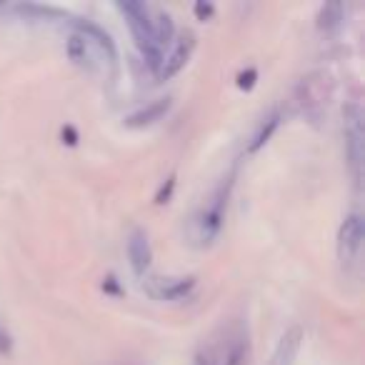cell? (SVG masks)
Here are the masks:
<instances>
[{"label":"cell","mask_w":365,"mask_h":365,"mask_svg":"<svg viewBox=\"0 0 365 365\" xmlns=\"http://www.w3.org/2000/svg\"><path fill=\"white\" fill-rule=\"evenodd\" d=\"M73 33L68 38V56L83 71L101 78H113L118 68V53L110 36L88 21H71Z\"/></svg>","instance_id":"cell-1"},{"label":"cell","mask_w":365,"mask_h":365,"mask_svg":"<svg viewBox=\"0 0 365 365\" xmlns=\"http://www.w3.org/2000/svg\"><path fill=\"white\" fill-rule=\"evenodd\" d=\"M230 190H233V178H225L218 182V188L208 195L200 210L193 218V240L198 248H210L215 240L220 238L225 228V218H228V203H230Z\"/></svg>","instance_id":"cell-2"},{"label":"cell","mask_w":365,"mask_h":365,"mask_svg":"<svg viewBox=\"0 0 365 365\" xmlns=\"http://www.w3.org/2000/svg\"><path fill=\"white\" fill-rule=\"evenodd\" d=\"M363 215L360 210H350L340 223L338 243H335L340 265L350 275H360V268H363Z\"/></svg>","instance_id":"cell-3"},{"label":"cell","mask_w":365,"mask_h":365,"mask_svg":"<svg viewBox=\"0 0 365 365\" xmlns=\"http://www.w3.org/2000/svg\"><path fill=\"white\" fill-rule=\"evenodd\" d=\"M343 140H345V160L355 180L363 175V110L360 103H350L343 113Z\"/></svg>","instance_id":"cell-4"},{"label":"cell","mask_w":365,"mask_h":365,"mask_svg":"<svg viewBox=\"0 0 365 365\" xmlns=\"http://www.w3.org/2000/svg\"><path fill=\"white\" fill-rule=\"evenodd\" d=\"M118 11L125 16L138 51L153 68V8L143 6V3H120Z\"/></svg>","instance_id":"cell-5"},{"label":"cell","mask_w":365,"mask_h":365,"mask_svg":"<svg viewBox=\"0 0 365 365\" xmlns=\"http://www.w3.org/2000/svg\"><path fill=\"white\" fill-rule=\"evenodd\" d=\"M195 43L198 41H195L193 33H182V36L173 38V43L168 46V51L163 53L158 68L153 71L158 81H170L173 76H178L182 68L188 66L190 56H193V51H195Z\"/></svg>","instance_id":"cell-6"},{"label":"cell","mask_w":365,"mask_h":365,"mask_svg":"<svg viewBox=\"0 0 365 365\" xmlns=\"http://www.w3.org/2000/svg\"><path fill=\"white\" fill-rule=\"evenodd\" d=\"M128 263H130L133 273H135L138 278H143V275L148 273V268H150L153 250H150V240H148L145 230L138 228L128 235Z\"/></svg>","instance_id":"cell-7"},{"label":"cell","mask_w":365,"mask_h":365,"mask_svg":"<svg viewBox=\"0 0 365 365\" xmlns=\"http://www.w3.org/2000/svg\"><path fill=\"white\" fill-rule=\"evenodd\" d=\"M170 106H173V98H168V96L155 98V101L145 103V106H140L138 110H133L130 115L125 118V125L128 128H148V125H155L158 120H163V118L168 115Z\"/></svg>","instance_id":"cell-8"},{"label":"cell","mask_w":365,"mask_h":365,"mask_svg":"<svg viewBox=\"0 0 365 365\" xmlns=\"http://www.w3.org/2000/svg\"><path fill=\"white\" fill-rule=\"evenodd\" d=\"M300 343H303V328H300V325L288 328L280 335L268 365H295V358H298V353H300Z\"/></svg>","instance_id":"cell-9"},{"label":"cell","mask_w":365,"mask_h":365,"mask_svg":"<svg viewBox=\"0 0 365 365\" xmlns=\"http://www.w3.org/2000/svg\"><path fill=\"white\" fill-rule=\"evenodd\" d=\"M195 288V278H158L150 285V295L158 300H185Z\"/></svg>","instance_id":"cell-10"},{"label":"cell","mask_w":365,"mask_h":365,"mask_svg":"<svg viewBox=\"0 0 365 365\" xmlns=\"http://www.w3.org/2000/svg\"><path fill=\"white\" fill-rule=\"evenodd\" d=\"M248 363H250V343H248V335L240 333L220 350L215 365H248Z\"/></svg>","instance_id":"cell-11"},{"label":"cell","mask_w":365,"mask_h":365,"mask_svg":"<svg viewBox=\"0 0 365 365\" xmlns=\"http://www.w3.org/2000/svg\"><path fill=\"white\" fill-rule=\"evenodd\" d=\"M278 125H280V113L278 110H273L270 115H265L263 120H260V125L255 128L253 138H250L248 153H258L260 148H263L265 143H268L270 138H273V133L278 130Z\"/></svg>","instance_id":"cell-12"},{"label":"cell","mask_w":365,"mask_h":365,"mask_svg":"<svg viewBox=\"0 0 365 365\" xmlns=\"http://www.w3.org/2000/svg\"><path fill=\"white\" fill-rule=\"evenodd\" d=\"M345 21V8L340 6V3H328V6L320 8L318 13V28L325 33H333L338 31L340 26H343Z\"/></svg>","instance_id":"cell-13"},{"label":"cell","mask_w":365,"mask_h":365,"mask_svg":"<svg viewBox=\"0 0 365 365\" xmlns=\"http://www.w3.org/2000/svg\"><path fill=\"white\" fill-rule=\"evenodd\" d=\"M215 363H218V350L213 348H203L193 358V365H215Z\"/></svg>","instance_id":"cell-14"},{"label":"cell","mask_w":365,"mask_h":365,"mask_svg":"<svg viewBox=\"0 0 365 365\" xmlns=\"http://www.w3.org/2000/svg\"><path fill=\"white\" fill-rule=\"evenodd\" d=\"M8 348V333L6 328H3V323H0V350H6Z\"/></svg>","instance_id":"cell-15"}]
</instances>
